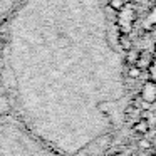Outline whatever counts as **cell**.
<instances>
[{
  "label": "cell",
  "mask_w": 156,
  "mask_h": 156,
  "mask_svg": "<svg viewBox=\"0 0 156 156\" xmlns=\"http://www.w3.org/2000/svg\"><path fill=\"white\" fill-rule=\"evenodd\" d=\"M118 44H119V47H121L122 51H126V52L133 49L131 37H129V34H124V32H119L118 34Z\"/></svg>",
  "instance_id": "277c9868"
},
{
  "label": "cell",
  "mask_w": 156,
  "mask_h": 156,
  "mask_svg": "<svg viewBox=\"0 0 156 156\" xmlns=\"http://www.w3.org/2000/svg\"><path fill=\"white\" fill-rule=\"evenodd\" d=\"M119 20H118V25H119V32H124V34H129L133 29V24H134V19H136V10L133 7V4H126L124 9L119 12Z\"/></svg>",
  "instance_id": "6da1fadb"
},
{
  "label": "cell",
  "mask_w": 156,
  "mask_h": 156,
  "mask_svg": "<svg viewBox=\"0 0 156 156\" xmlns=\"http://www.w3.org/2000/svg\"><path fill=\"white\" fill-rule=\"evenodd\" d=\"M151 72H153V76H154V79H156V57L153 59V64H151Z\"/></svg>",
  "instance_id": "8fae6325"
},
{
  "label": "cell",
  "mask_w": 156,
  "mask_h": 156,
  "mask_svg": "<svg viewBox=\"0 0 156 156\" xmlns=\"http://www.w3.org/2000/svg\"><path fill=\"white\" fill-rule=\"evenodd\" d=\"M151 2H156V0H151Z\"/></svg>",
  "instance_id": "4fadbf2b"
},
{
  "label": "cell",
  "mask_w": 156,
  "mask_h": 156,
  "mask_svg": "<svg viewBox=\"0 0 156 156\" xmlns=\"http://www.w3.org/2000/svg\"><path fill=\"white\" fill-rule=\"evenodd\" d=\"M108 4H109V7H111L112 10H116V12H121L122 9H124V5L128 4V2H126V0H109Z\"/></svg>",
  "instance_id": "52a82bcc"
},
{
  "label": "cell",
  "mask_w": 156,
  "mask_h": 156,
  "mask_svg": "<svg viewBox=\"0 0 156 156\" xmlns=\"http://www.w3.org/2000/svg\"><path fill=\"white\" fill-rule=\"evenodd\" d=\"M138 146H139V149H149L151 148V143H149L148 139H141Z\"/></svg>",
  "instance_id": "30bf717a"
},
{
  "label": "cell",
  "mask_w": 156,
  "mask_h": 156,
  "mask_svg": "<svg viewBox=\"0 0 156 156\" xmlns=\"http://www.w3.org/2000/svg\"><path fill=\"white\" fill-rule=\"evenodd\" d=\"M141 69H139V67H136V66H129V71H128V76H129V77H131V79H138L139 77V76H141Z\"/></svg>",
  "instance_id": "ba28073f"
},
{
  "label": "cell",
  "mask_w": 156,
  "mask_h": 156,
  "mask_svg": "<svg viewBox=\"0 0 156 156\" xmlns=\"http://www.w3.org/2000/svg\"><path fill=\"white\" fill-rule=\"evenodd\" d=\"M118 156H128V154H118Z\"/></svg>",
  "instance_id": "7c38bea8"
},
{
  "label": "cell",
  "mask_w": 156,
  "mask_h": 156,
  "mask_svg": "<svg viewBox=\"0 0 156 156\" xmlns=\"http://www.w3.org/2000/svg\"><path fill=\"white\" fill-rule=\"evenodd\" d=\"M153 59H154V55H153L148 49H144V51H141L138 54V59H136V64L134 66H136V67H139L141 71H146L148 67H151Z\"/></svg>",
  "instance_id": "3957f363"
},
{
  "label": "cell",
  "mask_w": 156,
  "mask_h": 156,
  "mask_svg": "<svg viewBox=\"0 0 156 156\" xmlns=\"http://www.w3.org/2000/svg\"><path fill=\"white\" fill-rule=\"evenodd\" d=\"M138 54L139 52H136V51H128V57H126V62H128L129 66H134L136 64V59H138Z\"/></svg>",
  "instance_id": "9c48e42d"
},
{
  "label": "cell",
  "mask_w": 156,
  "mask_h": 156,
  "mask_svg": "<svg viewBox=\"0 0 156 156\" xmlns=\"http://www.w3.org/2000/svg\"><path fill=\"white\" fill-rule=\"evenodd\" d=\"M144 27H146V29H149V30H151L153 27H156V5L151 9L149 15L146 17V20H144Z\"/></svg>",
  "instance_id": "8992f818"
},
{
  "label": "cell",
  "mask_w": 156,
  "mask_h": 156,
  "mask_svg": "<svg viewBox=\"0 0 156 156\" xmlns=\"http://www.w3.org/2000/svg\"><path fill=\"white\" fill-rule=\"evenodd\" d=\"M141 99L146 102H149V104H153V102H156V82L154 81H148L143 84V89H141Z\"/></svg>",
  "instance_id": "7a4b0ae2"
},
{
  "label": "cell",
  "mask_w": 156,
  "mask_h": 156,
  "mask_svg": "<svg viewBox=\"0 0 156 156\" xmlns=\"http://www.w3.org/2000/svg\"><path fill=\"white\" fill-rule=\"evenodd\" d=\"M133 129H134L136 134H148V131H149V122H148V119L141 118L139 121H136L134 126H133Z\"/></svg>",
  "instance_id": "5b68a950"
}]
</instances>
